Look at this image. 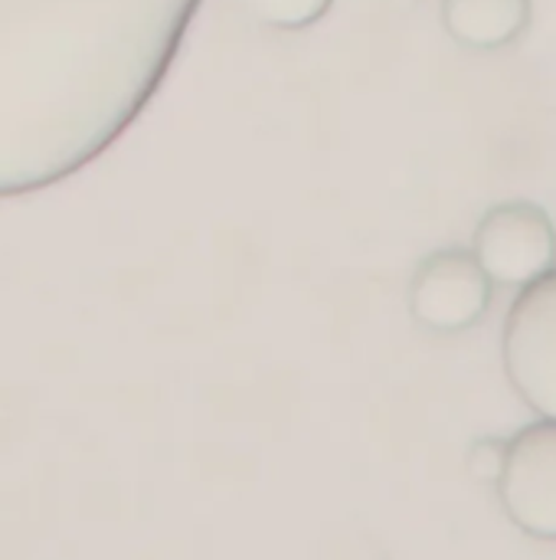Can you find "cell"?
Returning a JSON list of instances; mask_svg holds the SVG:
<instances>
[{"label": "cell", "mask_w": 556, "mask_h": 560, "mask_svg": "<svg viewBox=\"0 0 556 560\" xmlns=\"http://www.w3.org/2000/svg\"><path fill=\"white\" fill-rule=\"evenodd\" d=\"M203 0H0V197L46 190L151 105Z\"/></svg>", "instance_id": "1"}, {"label": "cell", "mask_w": 556, "mask_h": 560, "mask_svg": "<svg viewBox=\"0 0 556 560\" xmlns=\"http://www.w3.org/2000/svg\"><path fill=\"white\" fill-rule=\"evenodd\" d=\"M501 358L511 387L541 417L556 423V269L518 292L501 331Z\"/></svg>", "instance_id": "2"}, {"label": "cell", "mask_w": 556, "mask_h": 560, "mask_svg": "<svg viewBox=\"0 0 556 560\" xmlns=\"http://www.w3.org/2000/svg\"><path fill=\"white\" fill-rule=\"evenodd\" d=\"M472 256L495 285L528 289L556 269V226L531 200L495 203L475 226Z\"/></svg>", "instance_id": "3"}, {"label": "cell", "mask_w": 556, "mask_h": 560, "mask_svg": "<svg viewBox=\"0 0 556 560\" xmlns=\"http://www.w3.org/2000/svg\"><path fill=\"white\" fill-rule=\"evenodd\" d=\"M495 302V282L472 249L446 246L429 253L410 279V312L416 325L439 335L475 328Z\"/></svg>", "instance_id": "4"}, {"label": "cell", "mask_w": 556, "mask_h": 560, "mask_svg": "<svg viewBox=\"0 0 556 560\" xmlns=\"http://www.w3.org/2000/svg\"><path fill=\"white\" fill-rule=\"evenodd\" d=\"M498 502L511 525L528 538L556 541V423L537 420L518 430L505 446L495 479Z\"/></svg>", "instance_id": "5"}, {"label": "cell", "mask_w": 556, "mask_h": 560, "mask_svg": "<svg viewBox=\"0 0 556 560\" xmlns=\"http://www.w3.org/2000/svg\"><path fill=\"white\" fill-rule=\"evenodd\" d=\"M439 13L456 43L469 49H505L528 33L534 0H442Z\"/></svg>", "instance_id": "6"}, {"label": "cell", "mask_w": 556, "mask_h": 560, "mask_svg": "<svg viewBox=\"0 0 556 560\" xmlns=\"http://www.w3.org/2000/svg\"><path fill=\"white\" fill-rule=\"evenodd\" d=\"M236 7L272 30H305L318 23L334 0H236Z\"/></svg>", "instance_id": "7"}, {"label": "cell", "mask_w": 556, "mask_h": 560, "mask_svg": "<svg viewBox=\"0 0 556 560\" xmlns=\"http://www.w3.org/2000/svg\"><path fill=\"white\" fill-rule=\"evenodd\" d=\"M505 446H508V440H495V436L478 440V443L469 450V472H472L475 479L495 482L498 472H501V463H505Z\"/></svg>", "instance_id": "8"}]
</instances>
